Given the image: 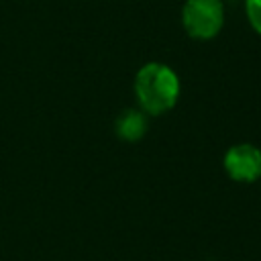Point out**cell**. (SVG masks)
I'll use <instances>...</instances> for the list:
<instances>
[{"label":"cell","mask_w":261,"mask_h":261,"mask_svg":"<svg viewBox=\"0 0 261 261\" xmlns=\"http://www.w3.org/2000/svg\"><path fill=\"white\" fill-rule=\"evenodd\" d=\"M224 12L220 0H186L181 8V22L190 37L212 39L222 29Z\"/></svg>","instance_id":"2"},{"label":"cell","mask_w":261,"mask_h":261,"mask_svg":"<svg viewBox=\"0 0 261 261\" xmlns=\"http://www.w3.org/2000/svg\"><path fill=\"white\" fill-rule=\"evenodd\" d=\"M247 4V16L253 29L261 35V0H245Z\"/></svg>","instance_id":"5"},{"label":"cell","mask_w":261,"mask_h":261,"mask_svg":"<svg viewBox=\"0 0 261 261\" xmlns=\"http://www.w3.org/2000/svg\"><path fill=\"white\" fill-rule=\"evenodd\" d=\"M224 169L237 181H255L261 175V151L253 145H232L224 155Z\"/></svg>","instance_id":"3"},{"label":"cell","mask_w":261,"mask_h":261,"mask_svg":"<svg viewBox=\"0 0 261 261\" xmlns=\"http://www.w3.org/2000/svg\"><path fill=\"white\" fill-rule=\"evenodd\" d=\"M135 94L149 114H161L177 102L179 80L171 67L163 63H147L135 77Z\"/></svg>","instance_id":"1"},{"label":"cell","mask_w":261,"mask_h":261,"mask_svg":"<svg viewBox=\"0 0 261 261\" xmlns=\"http://www.w3.org/2000/svg\"><path fill=\"white\" fill-rule=\"evenodd\" d=\"M147 130V118L139 110H126L116 118V135L124 141H139Z\"/></svg>","instance_id":"4"}]
</instances>
